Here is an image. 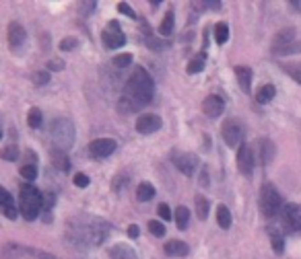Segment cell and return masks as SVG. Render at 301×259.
Instances as JSON below:
<instances>
[{
    "label": "cell",
    "mask_w": 301,
    "mask_h": 259,
    "mask_svg": "<svg viewBox=\"0 0 301 259\" xmlns=\"http://www.w3.org/2000/svg\"><path fill=\"white\" fill-rule=\"evenodd\" d=\"M110 233V224L102 218H93V216H83L81 222L72 220L68 226V241L79 247V249H87V247H95L102 245L106 241Z\"/></svg>",
    "instance_id": "6da1fadb"
},
{
    "label": "cell",
    "mask_w": 301,
    "mask_h": 259,
    "mask_svg": "<svg viewBox=\"0 0 301 259\" xmlns=\"http://www.w3.org/2000/svg\"><path fill=\"white\" fill-rule=\"evenodd\" d=\"M153 95H155V82L150 78V74L142 68V66H136L132 76L128 78L126 87H124V97H128L130 101H134L138 107H144L146 103L153 101Z\"/></svg>",
    "instance_id": "7a4b0ae2"
},
{
    "label": "cell",
    "mask_w": 301,
    "mask_h": 259,
    "mask_svg": "<svg viewBox=\"0 0 301 259\" xmlns=\"http://www.w3.org/2000/svg\"><path fill=\"white\" fill-rule=\"evenodd\" d=\"M43 206V193L33 185V183H23L19 187V212L21 216L31 222L39 216Z\"/></svg>",
    "instance_id": "3957f363"
},
{
    "label": "cell",
    "mask_w": 301,
    "mask_h": 259,
    "mask_svg": "<svg viewBox=\"0 0 301 259\" xmlns=\"http://www.w3.org/2000/svg\"><path fill=\"white\" fill-rule=\"evenodd\" d=\"M49 136H52L54 148L66 152L74 144V124L66 118H58L49 124Z\"/></svg>",
    "instance_id": "277c9868"
},
{
    "label": "cell",
    "mask_w": 301,
    "mask_h": 259,
    "mask_svg": "<svg viewBox=\"0 0 301 259\" xmlns=\"http://www.w3.org/2000/svg\"><path fill=\"white\" fill-rule=\"evenodd\" d=\"M285 206H283V197L277 191V187L272 183H264L260 189V212L266 218H274L279 214H283Z\"/></svg>",
    "instance_id": "5b68a950"
},
{
    "label": "cell",
    "mask_w": 301,
    "mask_h": 259,
    "mask_svg": "<svg viewBox=\"0 0 301 259\" xmlns=\"http://www.w3.org/2000/svg\"><path fill=\"white\" fill-rule=\"evenodd\" d=\"M221 134H223V140L227 146L235 148V146H241L243 144V138H245V130L241 126L239 120H227L221 128Z\"/></svg>",
    "instance_id": "8992f818"
},
{
    "label": "cell",
    "mask_w": 301,
    "mask_h": 259,
    "mask_svg": "<svg viewBox=\"0 0 301 259\" xmlns=\"http://www.w3.org/2000/svg\"><path fill=\"white\" fill-rule=\"evenodd\" d=\"M102 41H104V45L108 49H118V47H122L126 43V35H124L118 21H110L106 25V29L102 31Z\"/></svg>",
    "instance_id": "52a82bcc"
},
{
    "label": "cell",
    "mask_w": 301,
    "mask_h": 259,
    "mask_svg": "<svg viewBox=\"0 0 301 259\" xmlns=\"http://www.w3.org/2000/svg\"><path fill=\"white\" fill-rule=\"evenodd\" d=\"M171 161H173L175 169L182 171L186 177H192L194 171L198 169V157H196V154H192V152H180V154H173Z\"/></svg>",
    "instance_id": "ba28073f"
},
{
    "label": "cell",
    "mask_w": 301,
    "mask_h": 259,
    "mask_svg": "<svg viewBox=\"0 0 301 259\" xmlns=\"http://www.w3.org/2000/svg\"><path fill=\"white\" fill-rule=\"evenodd\" d=\"M161 126H163V120H161L157 113H142V116L136 120V132L142 134V136H148V134L159 132Z\"/></svg>",
    "instance_id": "9c48e42d"
},
{
    "label": "cell",
    "mask_w": 301,
    "mask_h": 259,
    "mask_svg": "<svg viewBox=\"0 0 301 259\" xmlns=\"http://www.w3.org/2000/svg\"><path fill=\"white\" fill-rule=\"evenodd\" d=\"M114 150H116L114 138H97L89 144V154L93 159H108Z\"/></svg>",
    "instance_id": "30bf717a"
},
{
    "label": "cell",
    "mask_w": 301,
    "mask_h": 259,
    "mask_svg": "<svg viewBox=\"0 0 301 259\" xmlns=\"http://www.w3.org/2000/svg\"><path fill=\"white\" fill-rule=\"evenodd\" d=\"M254 165H256V159H254V150L249 148L245 142L239 146L237 150V169L241 171V175H252L254 171Z\"/></svg>",
    "instance_id": "8fae6325"
},
{
    "label": "cell",
    "mask_w": 301,
    "mask_h": 259,
    "mask_svg": "<svg viewBox=\"0 0 301 259\" xmlns=\"http://www.w3.org/2000/svg\"><path fill=\"white\" fill-rule=\"evenodd\" d=\"M283 220L287 231L291 233L301 231V204H287L283 210Z\"/></svg>",
    "instance_id": "7c38bea8"
},
{
    "label": "cell",
    "mask_w": 301,
    "mask_h": 259,
    "mask_svg": "<svg viewBox=\"0 0 301 259\" xmlns=\"http://www.w3.org/2000/svg\"><path fill=\"white\" fill-rule=\"evenodd\" d=\"M25 41H27L25 27L21 23H11L9 25V47H11V51H15V54H17V51H21Z\"/></svg>",
    "instance_id": "4fadbf2b"
},
{
    "label": "cell",
    "mask_w": 301,
    "mask_h": 259,
    "mask_svg": "<svg viewBox=\"0 0 301 259\" xmlns=\"http://www.w3.org/2000/svg\"><path fill=\"white\" fill-rule=\"evenodd\" d=\"M225 111V101L221 95H209L205 101H203V113L211 120L219 118L221 113Z\"/></svg>",
    "instance_id": "5bb4252c"
},
{
    "label": "cell",
    "mask_w": 301,
    "mask_h": 259,
    "mask_svg": "<svg viewBox=\"0 0 301 259\" xmlns=\"http://www.w3.org/2000/svg\"><path fill=\"white\" fill-rule=\"evenodd\" d=\"M0 206H3V214L9 218V220H17V216L21 214L19 212V206H17V202H15V197L9 193V189H5V187H0Z\"/></svg>",
    "instance_id": "9a60e30c"
},
{
    "label": "cell",
    "mask_w": 301,
    "mask_h": 259,
    "mask_svg": "<svg viewBox=\"0 0 301 259\" xmlns=\"http://www.w3.org/2000/svg\"><path fill=\"white\" fill-rule=\"evenodd\" d=\"M233 72H235V78H237L241 91L247 93V95L252 93V68L249 66H235Z\"/></svg>",
    "instance_id": "2e32d148"
},
{
    "label": "cell",
    "mask_w": 301,
    "mask_h": 259,
    "mask_svg": "<svg viewBox=\"0 0 301 259\" xmlns=\"http://www.w3.org/2000/svg\"><path fill=\"white\" fill-rule=\"evenodd\" d=\"M110 259H138L136 251L126 243H116L110 249Z\"/></svg>",
    "instance_id": "e0dca14e"
},
{
    "label": "cell",
    "mask_w": 301,
    "mask_h": 259,
    "mask_svg": "<svg viewBox=\"0 0 301 259\" xmlns=\"http://www.w3.org/2000/svg\"><path fill=\"white\" fill-rule=\"evenodd\" d=\"M293 41H297V39H295V29H293V27H285V29H281V31L274 33V37H272V47H283V45H289V43H293Z\"/></svg>",
    "instance_id": "ac0fdd59"
},
{
    "label": "cell",
    "mask_w": 301,
    "mask_h": 259,
    "mask_svg": "<svg viewBox=\"0 0 301 259\" xmlns=\"http://www.w3.org/2000/svg\"><path fill=\"white\" fill-rule=\"evenodd\" d=\"M188 253H190V247L184 241H167L165 243V255H169V257H186Z\"/></svg>",
    "instance_id": "d6986e66"
},
{
    "label": "cell",
    "mask_w": 301,
    "mask_h": 259,
    "mask_svg": "<svg viewBox=\"0 0 301 259\" xmlns=\"http://www.w3.org/2000/svg\"><path fill=\"white\" fill-rule=\"evenodd\" d=\"M205 66H207V49H203L196 58L190 60V64L186 66V72H188V74H198V72L205 70Z\"/></svg>",
    "instance_id": "ffe728a7"
},
{
    "label": "cell",
    "mask_w": 301,
    "mask_h": 259,
    "mask_svg": "<svg viewBox=\"0 0 301 259\" xmlns=\"http://www.w3.org/2000/svg\"><path fill=\"white\" fill-rule=\"evenodd\" d=\"M274 144H272V140H268V138H264V140H260V159H262V165H268L272 159H274Z\"/></svg>",
    "instance_id": "44dd1931"
},
{
    "label": "cell",
    "mask_w": 301,
    "mask_h": 259,
    "mask_svg": "<svg viewBox=\"0 0 301 259\" xmlns=\"http://www.w3.org/2000/svg\"><path fill=\"white\" fill-rule=\"evenodd\" d=\"M52 165H54L58 171H68V169H70V161H68V157H66L64 150H58V148L52 150Z\"/></svg>",
    "instance_id": "7402d4cb"
},
{
    "label": "cell",
    "mask_w": 301,
    "mask_h": 259,
    "mask_svg": "<svg viewBox=\"0 0 301 259\" xmlns=\"http://www.w3.org/2000/svg\"><path fill=\"white\" fill-rule=\"evenodd\" d=\"M194 204H196V214H198V218H200V220H207V218H209V210H211V204H209V199H207L205 195L196 193V197H194Z\"/></svg>",
    "instance_id": "603a6c76"
},
{
    "label": "cell",
    "mask_w": 301,
    "mask_h": 259,
    "mask_svg": "<svg viewBox=\"0 0 301 259\" xmlns=\"http://www.w3.org/2000/svg\"><path fill=\"white\" fill-rule=\"evenodd\" d=\"M274 95H277L274 84H262L258 89V93H256V101L260 103V105H266V103H270L274 99Z\"/></svg>",
    "instance_id": "cb8c5ba5"
},
{
    "label": "cell",
    "mask_w": 301,
    "mask_h": 259,
    "mask_svg": "<svg viewBox=\"0 0 301 259\" xmlns=\"http://www.w3.org/2000/svg\"><path fill=\"white\" fill-rule=\"evenodd\" d=\"M155 197V187L150 185L148 181H142V183H138V187H136V199L138 202H148V199H153Z\"/></svg>",
    "instance_id": "d4e9b609"
},
{
    "label": "cell",
    "mask_w": 301,
    "mask_h": 259,
    "mask_svg": "<svg viewBox=\"0 0 301 259\" xmlns=\"http://www.w3.org/2000/svg\"><path fill=\"white\" fill-rule=\"evenodd\" d=\"M293 54H301V41H293L289 45L283 47H272V56H293Z\"/></svg>",
    "instance_id": "484cf974"
},
{
    "label": "cell",
    "mask_w": 301,
    "mask_h": 259,
    "mask_svg": "<svg viewBox=\"0 0 301 259\" xmlns=\"http://www.w3.org/2000/svg\"><path fill=\"white\" fill-rule=\"evenodd\" d=\"M217 222H219V226H221L223 231L231 228V212H229V208H227L225 204L217 206Z\"/></svg>",
    "instance_id": "4316f807"
},
{
    "label": "cell",
    "mask_w": 301,
    "mask_h": 259,
    "mask_svg": "<svg viewBox=\"0 0 301 259\" xmlns=\"http://www.w3.org/2000/svg\"><path fill=\"white\" fill-rule=\"evenodd\" d=\"M173 218H175V226L180 231H186L188 228V222H190V210L186 208V206H178Z\"/></svg>",
    "instance_id": "83f0119b"
},
{
    "label": "cell",
    "mask_w": 301,
    "mask_h": 259,
    "mask_svg": "<svg viewBox=\"0 0 301 259\" xmlns=\"http://www.w3.org/2000/svg\"><path fill=\"white\" fill-rule=\"evenodd\" d=\"M173 25H175V15H173V11L169 9L167 15L163 17L161 25H159V33H161L163 37H169V35L173 33Z\"/></svg>",
    "instance_id": "f1b7e54d"
},
{
    "label": "cell",
    "mask_w": 301,
    "mask_h": 259,
    "mask_svg": "<svg viewBox=\"0 0 301 259\" xmlns=\"http://www.w3.org/2000/svg\"><path fill=\"white\" fill-rule=\"evenodd\" d=\"M293 80H297L299 84H301V62H281L279 64Z\"/></svg>",
    "instance_id": "f546056e"
},
{
    "label": "cell",
    "mask_w": 301,
    "mask_h": 259,
    "mask_svg": "<svg viewBox=\"0 0 301 259\" xmlns=\"http://www.w3.org/2000/svg\"><path fill=\"white\" fill-rule=\"evenodd\" d=\"M268 235H270L272 251H274L277 255H281V253L285 251V239H283V235H281L279 231H274V228H268Z\"/></svg>",
    "instance_id": "4dcf8cb0"
},
{
    "label": "cell",
    "mask_w": 301,
    "mask_h": 259,
    "mask_svg": "<svg viewBox=\"0 0 301 259\" xmlns=\"http://www.w3.org/2000/svg\"><path fill=\"white\" fill-rule=\"evenodd\" d=\"M144 45L146 47H150L153 51H163L169 43L167 41H163V39H159V37H155V35H150V31L144 35Z\"/></svg>",
    "instance_id": "1f68e13d"
},
{
    "label": "cell",
    "mask_w": 301,
    "mask_h": 259,
    "mask_svg": "<svg viewBox=\"0 0 301 259\" xmlns=\"http://www.w3.org/2000/svg\"><path fill=\"white\" fill-rule=\"evenodd\" d=\"M227 39H229V25L225 21H221V23L215 25V41L219 45H223Z\"/></svg>",
    "instance_id": "d6a6232c"
},
{
    "label": "cell",
    "mask_w": 301,
    "mask_h": 259,
    "mask_svg": "<svg viewBox=\"0 0 301 259\" xmlns=\"http://www.w3.org/2000/svg\"><path fill=\"white\" fill-rule=\"evenodd\" d=\"M41 122H43L41 109H39V107H31L29 113H27V124H29V128L37 130V128H41Z\"/></svg>",
    "instance_id": "836d02e7"
},
{
    "label": "cell",
    "mask_w": 301,
    "mask_h": 259,
    "mask_svg": "<svg viewBox=\"0 0 301 259\" xmlns=\"http://www.w3.org/2000/svg\"><path fill=\"white\" fill-rule=\"evenodd\" d=\"M54 204H56V193H52V191L43 193V206H41V210L45 212V216H43L45 222H49V214H47V212L54 208Z\"/></svg>",
    "instance_id": "e575fe53"
},
{
    "label": "cell",
    "mask_w": 301,
    "mask_h": 259,
    "mask_svg": "<svg viewBox=\"0 0 301 259\" xmlns=\"http://www.w3.org/2000/svg\"><path fill=\"white\" fill-rule=\"evenodd\" d=\"M19 173H21V177H23L25 181H31V183H33V181H35V177H37V167H35L33 163H27V165H23V167H21V171H19Z\"/></svg>",
    "instance_id": "d590c367"
},
{
    "label": "cell",
    "mask_w": 301,
    "mask_h": 259,
    "mask_svg": "<svg viewBox=\"0 0 301 259\" xmlns=\"http://www.w3.org/2000/svg\"><path fill=\"white\" fill-rule=\"evenodd\" d=\"M118 107H120V111H122V113H134V111H138V109H140V107L136 105V103H134V101H130L128 97H122V99H120Z\"/></svg>",
    "instance_id": "8d00e7d4"
},
{
    "label": "cell",
    "mask_w": 301,
    "mask_h": 259,
    "mask_svg": "<svg viewBox=\"0 0 301 259\" xmlns=\"http://www.w3.org/2000/svg\"><path fill=\"white\" fill-rule=\"evenodd\" d=\"M3 159H5V161H17V159H19V148H17V144H7V146L3 148Z\"/></svg>",
    "instance_id": "74e56055"
},
{
    "label": "cell",
    "mask_w": 301,
    "mask_h": 259,
    "mask_svg": "<svg viewBox=\"0 0 301 259\" xmlns=\"http://www.w3.org/2000/svg\"><path fill=\"white\" fill-rule=\"evenodd\" d=\"M148 233L155 235V237H165V224L159 222V220H148Z\"/></svg>",
    "instance_id": "f35d334b"
},
{
    "label": "cell",
    "mask_w": 301,
    "mask_h": 259,
    "mask_svg": "<svg viewBox=\"0 0 301 259\" xmlns=\"http://www.w3.org/2000/svg\"><path fill=\"white\" fill-rule=\"evenodd\" d=\"M132 64V54H118L114 58V66L116 68H128Z\"/></svg>",
    "instance_id": "ab89813d"
},
{
    "label": "cell",
    "mask_w": 301,
    "mask_h": 259,
    "mask_svg": "<svg viewBox=\"0 0 301 259\" xmlns=\"http://www.w3.org/2000/svg\"><path fill=\"white\" fill-rule=\"evenodd\" d=\"M49 74L52 72H47V70H39V72H33V82L37 84V87H43V84H47L49 82Z\"/></svg>",
    "instance_id": "60d3db41"
},
{
    "label": "cell",
    "mask_w": 301,
    "mask_h": 259,
    "mask_svg": "<svg viewBox=\"0 0 301 259\" xmlns=\"http://www.w3.org/2000/svg\"><path fill=\"white\" fill-rule=\"evenodd\" d=\"M79 45V39L77 37H64L62 41H60V49L62 51H70V49H74Z\"/></svg>",
    "instance_id": "b9f144b4"
},
{
    "label": "cell",
    "mask_w": 301,
    "mask_h": 259,
    "mask_svg": "<svg viewBox=\"0 0 301 259\" xmlns=\"http://www.w3.org/2000/svg\"><path fill=\"white\" fill-rule=\"evenodd\" d=\"M72 183H74L77 187H87V185L91 183V179H89L85 173H77V175L72 177Z\"/></svg>",
    "instance_id": "7bdbcfd3"
},
{
    "label": "cell",
    "mask_w": 301,
    "mask_h": 259,
    "mask_svg": "<svg viewBox=\"0 0 301 259\" xmlns=\"http://www.w3.org/2000/svg\"><path fill=\"white\" fill-rule=\"evenodd\" d=\"M157 212H159V216H161L165 222H167V220H171V210H169V206H167V204H159Z\"/></svg>",
    "instance_id": "ee69618b"
},
{
    "label": "cell",
    "mask_w": 301,
    "mask_h": 259,
    "mask_svg": "<svg viewBox=\"0 0 301 259\" xmlns=\"http://www.w3.org/2000/svg\"><path fill=\"white\" fill-rule=\"evenodd\" d=\"M118 11L122 13V15H126V17H130V19H136V13L130 9V5H126V3H118Z\"/></svg>",
    "instance_id": "f6af8a7d"
},
{
    "label": "cell",
    "mask_w": 301,
    "mask_h": 259,
    "mask_svg": "<svg viewBox=\"0 0 301 259\" xmlns=\"http://www.w3.org/2000/svg\"><path fill=\"white\" fill-rule=\"evenodd\" d=\"M62 68H64V62H62V60L52 58V60L47 62V70H49V72H56V70H62Z\"/></svg>",
    "instance_id": "bcb514c9"
},
{
    "label": "cell",
    "mask_w": 301,
    "mask_h": 259,
    "mask_svg": "<svg viewBox=\"0 0 301 259\" xmlns=\"http://www.w3.org/2000/svg\"><path fill=\"white\" fill-rule=\"evenodd\" d=\"M95 7H97V3H81V15H91L93 11H95Z\"/></svg>",
    "instance_id": "7dc6e473"
},
{
    "label": "cell",
    "mask_w": 301,
    "mask_h": 259,
    "mask_svg": "<svg viewBox=\"0 0 301 259\" xmlns=\"http://www.w3.org/2000/svg\"><path fill=\"white\" fill-rule=\"evenodd\" d=\"M200 185L209 187V169L207 167H203V171H200Z\"/></svg>",
    "instance_id": "c3c4849f"
},
{
    "label": "cell",
    "mask_w": 301,
    "mask_h": 259,
    "mask_svg": "<svg viewBox=\"0 0 301 259\" xmlns=\"http://www.w3.org/2000/svg\"><path fill=\"white\" fill-rule=\"evenodd\" d=\"M124 183H126V175H122V177H118V179H114V183H112V187H114V191H120Z\"/></svg>",
    "instance_id": "681fc988"
},
{
    "label": "cell",
    "mask_w": 301,
    "mask_h": 259,
    "mask_svg": "<svg viewBox=\"0 0 301 259\" xmlns=\"http://www.w3.org/2000/svg\"><path fill=\"white\" fill-rule=\"evenodd\" d=\"M128 237H130V239H138V237H140V228H138L136 224H130V226H128Z\"/></svg>",
    "instance_id": "f907efd6"
},
{
    "label": "cell",
    "mask_w": 301,
    "mask_h": 259,
    "mask_svg": "<svg viewBox=\"0 0 301 259\" xmlns=\"http://www.w3.org/2000/svg\"><path fill=\"white\" fill-rule=\"evenodd\" d=\"M159 5H161V0H150V7H155V9H157Z\"/></svg>",
    "instance_id": "816d5d0a"
}]
</instances>
